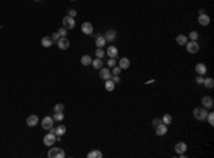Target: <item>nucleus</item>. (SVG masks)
<instances>
[{"label":"nucleus","instance_id":"1","mask_svg":"<svg viewBox=\"0 0 214 158\" xmlns=\"http://www.w3.org/2000/svg\"><path fill=\"white\" fill-rule=\"evenodd\" d=\"M207 108L204 107H196L193 110V115H194V118L196 120H199V121H204L207 118Z\"/></svg>","mask_w":214,"mask_h":158},{"label":"nucleus","instance_id":"2","mask_svg":"<svg viewBox=\"0 0 214 158\" xmlns=\"http://www.w3.org/2000/svg\"><path fill=\"white\" fill-rule=\"evenodd\" d=\"M47 157L49 158H64L66 157V152L63 151V148H50L47 152Z\"/></svg>","mask_w":214,"mask_h":158},{"label":"nucleus","instance_id":"3","mask_svg":"<svg viewBox=\"0 0 214 158\" xmlns=\"http://www.w3.org/2000/svg\"><path fill=\"white\" fill-rule=\"evenodd\" d=\"M57 140V135L54 134V133H51L50 131L49 134H46L44 135V138H43V144L46 145V147H53L54 145V143H56Z\"/></svg>","mask_w":214,"mask_h":158},{"label":"nucleus","instance_id":"4","mask_svg":"<svg viewBox=\"0 0 214 158\" xmlns=\"http://www.w3.org/2000/svg\"><path fill=\"white\" fill-rule=\"evenodd\" d=\"M185 49H187V51H188L190 54H196V53L200 50V46L196 40H190V42L185 43Z\"/></svg>","mask_w":214,"mask_h":158},{"label":"nucleus","instance_id":"5","mask_svg":"<svg viewBox=\"0 0 214 158\" xmlns=\"http://www.w3.org/2000/svg\"><path fill=\"white\" fill-rule=\"evenodd\" d=\"M63 27L64 29H74L76 27V22H74V17H70V16H66L63 17Z\"/></svg>","mask_w":214,"mask_h":158},{"label":"nucleus","instance_id":"6","mask_svg":"<svg viewBox=\"0 0 214 158\" xmlns=\"http://www.w3.org/2000/svg\"><path fill=\"white\" fill-rule=\"evenodd\" d=\"M93 24L90 22H84L83 24H81V33L83 34H86V36H92L93 34Z\"/></svg>","mask_w":214,"mask_h":158},{"label":"nucleus","instance_id":"7","mask_svg":"<svg viewBox=\"0 0 214 158\" xmlns=\"http://www.w3.org/2000/svg\"><path fill=\"white\" fill-rule=\"evenodd\" d=\"M57 46H59L60 50H67V49L70 47V42H69L67 37H60V39L57 40Z\"/></svg>","mask_w":214,"mask_h":158},{"label":"nucleus","instance_id":"8","mask_svg":"<svg viewBox=\"0 0 214 158\" xmlns=\"http://www.w3.org/2000/svg\"><path fill=\"white\" fill-rule=\"evenodd\" d=\"M214 101H213V97H210V95H204L203 98H201V107H204V108H213V104Z\"/></svg>","mask_w":214,"mask_h":158},{"label":"nucleus","instance_id":"9","mask_svg":"<svg viewBox=\"0 0 214 158\" xmlns=\"http://www.w3.org/2000/svg\"><path fill=\"white\" fill-rule=\"evenodd\" d=\"M53 124H54V120H53V117H44L42 120V128L43 130H50L53 127Z\"/></svg>","mask_w":214,"mask_h":158},{"label":"nucleus","instance_id":"10","mask_svg":"<svg viewBox=\"0 0 214 158\" xmlns=\"http://www.w3.org/2000/svg\"><path fill=\"white\" fill-rule=\"evenodd\" d=\"M156 134L158 137L166 135V134H167V125H166V124H163V122H160V124L156 127Z\"/></svg>","mask_w":214,"mask_h":158},{"label":"nucleus","instance_id":"11","mask_svg":"<svg viewBox=\"0 0 214 158\" xmlns=\"http://www.w3.org/2000/svg\"><path fill=\"white\" fill-rule=\"evenodd\" d=\"M106 54L110 58H116V57H117V54H119V50H117V47H116V46H108V47H107V50H106Z\"/></svg>","mask_w":214,"mask_h":158},{"label":"nucleus","instance_id":"12","mask_svg":"<svg viewBox=\"0 0 214 158\" xmlns=\"http://www.w3.org/2000/svg\"><path fill=\"white\" fill-rule=\"evenodd\" d=\"M194 70H196V73L197 74H200V76H204L207 73V66L204 64V63H197L196 64V67H194Z\"/></svg>","mask_w":214,"mask_h":158},{"label":"nucleus","instance_id":"13","mask_svg":"<svg viewBox=\"0 0 214 158\" xmlns=\"http://www.w3.org/2000/svg\"><path fill=\"white\" fill-rule=\"evenodd\" d=\"M100 79H103V80H110L111 79V71H110V68H104V67H101V68H100Z\"/></svg>","mask_w":214,"mask_h":158},{"label":"nucleus","instance_id":"14","mask_svg":"<svg viewBox=\"0 0 214 158\" xmlns=\"http://www.w3.org/2000/svg\"><path fill=\"white\" fill-rule=\"evenodd\" d=\"M116 37H117V33H116V30H107L106 34H104V39H106V42H114L116 40Z\"/></svg>","mask_w":214,"mask_h":158},{"label":"nucleus","instance_id":"15","mask_svg":"<svg viewBox=\"0 0 214 158\" xmlns=\"http://www.w3.org/2000/svg\"><path fill=\"white\" fill-rule=\"evenodd\" d=\"M199 24H201V26H208L210 24V16H207L206 13H203V15L199 16Z\"/></svg>","mask_w":214,"mask_h":158},{"label":"nucleus","instance_id":"16","mask_svg":"<svg viewBox=\"0 0 214 158\" xmlns=\"http://www.w3.org/2000/svg\"><path fill=\"white\" fill-rule=\"evenodd\" d=\"M27 125L29 127H36L37 125V122H39V117L36 114H32V115H29L27 117Z\"/></svg>","mask_w":214,"mask_h":158},{"label":"nucleus","instance_id":"17","mask_svg":"<svg viewBox=\"0 0 214 158\" xmlns=\"http://www.w3.org/2000/svg\"><path fill=\"white\" fill-rule=\"evenodd\" d=\"M174 150H176V152L177 154H184L185 151H187V144L185 143H177L176 144V147H174Z\"/></svg>","mask_w":214,"mask_h":158},{"label":"nucleus","instance_id":"18","mask_svg":"<svg viewBox=\"0 0 214 158\" xmlns=\"http://www.w3.org/2000/svg\"><path fill=\"white\" fill-rule=\"evenodd\" d=\"M119 67H120L121 70H127L128 67H130V60H128L127 57L120 58V61H119Z\"/></svg>","mask_w":214,"mask_h":158},{"label":"nucleus","instance_id":"19","mask_svg":"<svg viewBox=\"0 0 214 158\" xmlns=\"http://www.w3.org/2000/svg\"><path fill=\"white\" fill-rule=\"evenodd\" d=\"M106 39L104 36H97L96 37V46H97V49H103V46H106Z\"/></svg>","mask_w":214,"mask_h":158},{"label":"nucleus","instance_id":"20","mask_svg":"<svg viewBox=\"0 0 214 158\" xmlns=\"http://www.w3.org/2000/svg\"><path fill=\"white\" fill-rule=\"evenodd\" d=\"M187 42H188V40H187V36H184V34H178V36L176 37V43H177L178 46H185Z\"/></svg>","mask_w":214,"mask_h":158},{"label":"nucleus","instance_id":"21","mask_svg":"<svg viewBox=\"0 0 214 158\" xmlns=\"http://www.w3.org/2000/svg\"><path fill=\"white\" fill-rule=\"evenodd\" d=\"M42 46L43 47H46V49H49V47H51L53 46V40H51V37H43L42 39Z\"/></svg>","mask_w":214,"mask_h":158},{"label":"nucleus","instance_id":"22","mask_svg":"<svg viewBox=\"0 0 214 158\" xmlns=\"http://www.w3.org/2000/svg\"><path fill=\"white\" fill-rule=\"evenodd\" d=\"M87 157L89 158H101L103 157V152L99 151V150H93V151H90V152L87 154Z\"/></svg>","mask_w":214,"mask_h":158},{"label":"nucleus","instance_id":"23","mask_svg":"<svg viewBox=\"0 0 214 158\" xmlns=\"http://www.w3.org/2000/svg\"><path fill=\"white\" fill-rule=\"evenodd\" d=\"M203 86L206 87V88H208V90H211L214 87V80L211 79V77H208V79H204V81H203Z\"/></svg>","mask_w":214,"mask_h":158},{"label":"nucleus","instance_id":"24","mask_svg":"<svg viewBox=\"0 0 214 158\" xmlns=\"http://www.w3.org/2000/svg\"><path fill=\"white\" fill-rule=\"evenodd\" d=\"M92 66H93V68L100 70V68L103 67V60H101V58H96V60H93L92 61Z\"/></svg>","mask_w":214,"mask_h":158},{"label":"nucleus","instance_id":"25","mask_svg":"<svg viewBox=\"0 0 214 158\" xmlns=\"http://www.w3.org/2000/svg\"><path fill=\"white\" fill-rule=\"evenodd\" d=\"M80 61H81V64L83 66H92V57H90V56H89V54H84V56H83V57H81V60H80Z\"/></svg>","mask_w":214,"mask_h":158},{"label":"nucleus","instance_id":"26","mask_svg":"<svg viewBox=\"0 0 214 158\" xmlns=\"http://www.w3.org/2000/svg\"><path fill=\"white\" fill-rule=\"evenodd\" d=\"M54 134L57 137H62L63 134H66V127L64 125H57V128H54Z\"/></svg>","mask_w":214,"mask_h":158},{"label":"nucleus","instance_id":"27","mask_svg":"<svg viewBox=\"0 0 214 158\" xmlns=\"http://www.w3.org/2000/svg\"><path fill=\"white\" fill-rule=\"evenodd\" d=\"M161 121H163V124H166V125H170L171 121H173V117H171L170 114H164L163 118H161Z\"/></svg>","mask_w":214,"mask_h":158},{"label":"nucleus","instance_id":"28","mask_svg":"<svg viewBox=\"0 0 214 158\" xmlns=\"http://www.w3.org/2000/svg\"><path fill=\"white\" fill-rule=\"evenodd\" d=\"M114 86H116V84H114L111 80H106V84H104V87H106L107 91H114Z\"/></svg>","mask_w":214,"mask_h":158},{"label":"nucleus","instance_id":"29","mask_svg":"<svg viewBox=\"0 0 214 158\" xmlns=\"http://www.w3.org/2000/svg\"><path fill=\"white\" fill-rule=\"evenodd\" d=\"M54 113H63V110H64V106L62 104V103H57L56 106H54Z\"/></svg>","mask_w":214,"mask_h":158},{"label":"nucleus","instance_id":"30","mask_svg":"<svg viewBox=\"0 0 214 158\" xmlns=\"http://www.w3.org/2000/svg\"><path fill=\"white\" fill-rule=\"evenodd\" d=\"M53 120H54V121H63V120H64V114H63V113H56V114L53 115Z\"/></svg>","mask_w":214,"mask_h":158},{"label":"nucleus","instance_id":"31","mask_svg":"<svg viewBox=\"0 0 214 158\" xmlns=\"http://www.w3.org/2000/svg\"><path fill=\"white\" fill-rule=\"evenodd\" d=\"M121 71H123V70H121L119 66H114L113 70H111V76H119V74H120Z\"/></svg>","mask_w":214,"mask_h":158},{"label":"nucleus","instance_id":"32","mask_svg":"<svg viewBox=\"0 0 214 158\" xmlns=\"http://www.w3.org/2000/svg\"><path fill=\"white\" fill-rule=\"evenodd\" d=\"M104 54H106V51L103 50V49H97V50H96V57L97 58H103Z\"/></svg>","mask_w":214,"mask_h":158},{"label":"nucleus","instance_id":"33","mask_svg":"<svg viewBox=\"0 0 214 158\" xmlns=\"http://www.w3.org/2000/svg\"><path fill=\"white\" fill-rule=\"evenodd\" d=\"M206 120H208V124H210V125H214V113H208Z\"/></svg>","mask_w":214,"mask_h":158},{"label":"nucleus","instance_id":"34","mask_svg":"<svg viewBox=\"0 0 214 158\" xmlns=\"http://www.w3.org/2000/svg\"><path fill=\"white\" fill-rule=\"evenodd\" d=\"M188 37H190V40H196V42H197V39H199V33H197L196 30H193L191 33L188 34Z\"/></svg>","mask_w":214,"mask_h":158},{"label":"nucleus","instance_id":"35","mask_svg":"<svg viewBox=\"0 0 214 158\" xmlns=\"http://www.w3.org/2000/svg\"><path fill=\"white\" fill-rule=\"evenodd\" d=\"M57 33H59V36H60V37H66V34H67V29L62 27V29L57 30Z\"/></svg>","mask_w":214,"mask_h":158},{"label":"nucleus","instance_id":"36","mask_svg":"<svg viewBox=\"0 0 214 158\" xmlns=\"http://www.w3.org/2000/svg\"><path fill=\"white\" fill-rule=\"evenodd\" d=\"M107 66H108V68H113L114 66H116V58H108V61H107Z\"/></svg>","mask_w":214,"mask_h":158},{"label":"nucleus","instance_id":"37","mask_svg":"<svg viewBox=\"0 0 214 158\" xmlns=\"http://www.w3.org/2000/svg\"><path fill=\"white\" fill-rule=\"evenodd\" d=\"M194 80H196V83H197V84H203V81H204V77L199 74V76H197V77H196Z\"/></svg>","mask_w":214,"mask_h":158},{"label":"nucleus","instance_id":"38","mask_svg":"<svg viewBox=\"0 0 214 158\" xmlns=\"http://www.w3.org/2000/svg\"><path fill=\"white\" fill-rule=\"evenodd\" d=\"M111 81L114 84H117V83H120V77L119 76H111Z\"/></svg>","mask_w":214,"mask_h":158},{"label":"nucleus","instance_id":"39","mask_svg":"<svg viewBox=\"0 0 214 158\" xmlns=\"http://www.w3.org/2000/svg\"><path fill=\"white\" fill-rule=\"evenodd\" d=\"M59 39H60V36H59V33H53V34H51V40H53V42H57V40H59Z\"/></svg>","mask_w":214,"mask_h":158},{"label":"nucleus","instance_id":"40","mask_svg":"<svg viewBox=\"0 0 214 158\" xmlns=\"http://www.w3.org/2000/svg\"><path fill=\"white\" fill-rule=\"evenodd\" d=\"M76 15H77V12H76L74 9H70V10H69V15H67V16H70V17H74Z\"/></svg>","mask_w":214,"mask_h":158},{"label":"nucleus","instance_id":"41","mask_svg":"<svg viewBox=\"0 0 214 158\" xmlns=\"http://www.w3.org/2000/svg\"><path fill=\"white\" fill-rule=\"evenodd\" d=\"M160 122H163L161 120H160V118H154V120H153V125H154V127H157Z\"/></svg>","mask_w":214,"mask_h":158},{"label":"nucleus","instance_id":"42","mask_svg":"<svg viewBox=\"0 0 214 158\" xmlns=\"http://www.w3.org/2000/svg\"><path fill=\"white\" fill-rule=\"evenodd\" d=\"M34 1H40V0H34Z\"/></svg>","mask_w":214,"mask_h":158},{"label":"nucleus","instance_id":"43","mask_svg":"<svg viewBox=\"0 0 214 158\" xmlns=\"http://www.w3.org/2000/svg\"><path fill=\"white\" fill-rule=\"evenodd\" d=\"M71 1H76V0H71Z\"/></svg>","mask_w":214,"mask_h":158}]
</instances>
